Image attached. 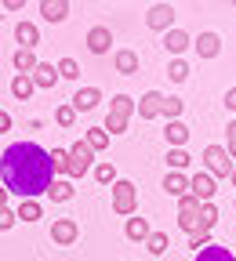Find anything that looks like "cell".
I'll return each instance as SVG.
<instances>
[{
    "label": "cell",
    "instance_id": "cell-1",
    "mask_svg": "<svg viewBox=\"0 0 236 261\" xmlns=\"http://www.w3.org/2000/svg\"><path fill=\"white\" fill-rule=\"evenodd\" d=\"M0 178H4V189L22 196V200H37V196L51 189L55 181V167L44 145L37 142H15L4 149L0 156Z\"/></svg>",
    "mask_w": 236,
    "mask_h": 261
},
{
    "label": "cell",
    "instance_id": "cell-2",
    "mask_svg": "<svg viewBox=\"0 0 236 261\" xmlns=\"http://www.w3.org/2000/svg\"><path fill=\"white\" fill-rule=\"evenodd\" d=\"M204 163H207V174L215 178H232V156L225 145H204Z\"/></svg>",
    "mask_w": 236,
    "mask_h": 261
},
{
    "label": "cell",
    "instance_id": "cell-3",
    "mask_svg": "<svg viewBox=\"0 0 236 261\" xmlns=\"http://www.w3.org/2000/svg\"><path fill=\"white\" fill-rule=\"evenodd\" d=\"M134 207H138V192H134V181L116 178V181H113V211L127 218V214H134Z\"/></svg>",
    "mask_w": 236,
    "mask_h": 261
},
{
    "label": "cell",
    "instance_id": "cell-4",
    "mask_svg": "<svg viewBox=\"0 0 236 261\" xmlns=\"http://www.w3.org/2000/svg\"><path fill=\"white\" fill-rule=\"evenodd\" d=\"M91 145L80 138V142H73L69 145V171H65V178H84L87 171H91Z\"/></svg>",
    "mask_w": 236,
    "mask_h": 261
},
{
    "label": "cell",
    "instance_id": "cell-5",
    "mask_svg": "<svg viewBox=\"0 0 236 261\" xmlns=\"http://www.w3.org/2000/svg\"><path fill=\"white\" fill-rule=\"evenodd\" d=\"M189 192L196 196L200 203H215L218 178H215V174H207V171H200V174H193V178H189Z\"/></svg>",
    "mask_w": 236,
    "mask_h": 261
},
{
    "label": "cell",
    "instance_id": "cell-6",
    "mask_svg": "<svg viewBox=\"0 0 236 261\" xmlns=\"http://www.w3.org/2000/svg\"><path fill=\"white\" fill-rule=\"evenodd\" d=\"M146 25L171 33V25H175V8H171V4H153V8L146 11Z\"/></svg>",
    "mask_w": 236,
    "mask_h": 261
},
{
    "label": "cell",
    "instance_id": "cell-7",
    "mask_svg": "<svg viewBox=\"0 0 236 261\" xmlns=\"http://www.w3.org/2000/svg\"><path fill=\"white\" fill-rule=\"evenodd\" d=\"M193 47H196V55L200 58H218L222 55V37H218V33H211V29H204V33H200V37L193 40Z\"/></svg>",
    "mask_w": 236,
    "mask_h": 261
},
{
    "label": "cell",
    "instance_id": "cell-8",
    "mask_svg": "<svg viewBox=\"0 0 236 261\" xmlns=\"http://www.w3.org/2000/svg\"><path fill=\"white\" fill-rule=\"evenodd\" d=\"M77 221L73 218H58L55 225H51V240L58 243V247H69V243H77Z\"/></svg>",
    "mask_w": 236,
    "mask_h": 261
},
{
    "label": "cell",
    "instance_id": "cell-9",
    "mask_svg": "<svg viewBox=\"0 0 236 261\" xmlns=\"http://www.w3.org/2000/svg\"><path fill=\"white\" fill-rule=\"evenodd\" d=\"M163 98L167 94H160V91H146L142 94V102H138V116L149 123L153 116H163Z\"/></svg>",
    "mask_w": 236,
    "mask_h": 261
},
{
    "label": "cell",
    "instance_id": "cell-10",
    "mask_svg": "<svg viewBox=\"0 0 236 261\" xmlns=\"http://www.w3.org/2000/svg\"><path fill=\"white\" fill-rule=\"evenodd\" d=\"M109 44H113V33H109L106 25H91V29H87V51H91V55H106Z\"/></svg>",
    "mask_w": 236,
    "mask_h": 261
},
{
    "label": "cell",
    "instance_id": "cell-11",
    "mask_svg": "<svg viewBox=\"0 0 236 261\" xmlns=\"http://www.w3.org/2000/svg\"><path fill=\"white\" fill-rule=\"evenodd\" d=\"M15 40H18L22 51H33V47L40 44V29L33 25V22H18V25H15Z\"/></svg>",
    "mask_w": 236,
    "mask_h": 261
},
{
    "label": "cell",
    "instance_id": "cell-12",
    "mask_svg": "<svg viewBox=\"0 0 236 261\" xmlns=\"http://www.w3.org/2000/svg\"><path fill=\"white\" fill-rule=\"evenodd\" d=\"M98 102H102V91H98V87H80V91L73 94V109H77V113H91Z\"/></svg>",
    "mask_w": 236,
    "mask_h": 261
},
{
    "label": "cell",
    "instance_id": "cell-13",
    "mask_svg": "<svg viewBox=\"0 0 236 261\" xmlns=\"http://www.w3.org/2000/svg\"><path fill=\"white\" fill-rule=\"evenodd\" d=\"M163 47L171 51L175 58H182V51H185V47H193V37H189L185 29H171V33L163 37Z\"/></svg>",
    "mask_w": 236,
    "mask_h": 261
},
{
    "label": "cell",
    "instance_id": "cell-14",
    "mask_svg": "<svg viewBox=\"0 0 236 261\" xmlns=\"http://www.w3.org/2000/svg\"><path fill=\"white\" fill-rule=\"evenodd\" d=\"M73 196H77V189H73L69 178H55L51 189H48V200H55V203H69Z\"/></svg>",
    "mask_w": 236,
    "mask_h": 261
},
{
    "label": "cell",
    "instance_id": "cell-15",
    "mask_svg": "<svg viewBox=\"0 0 236 261\" xmlns=\"http://www.w3.org/2000/svg\"><path fill=\"white\" fill-rule=\"evenodd\" d=\"M163 189L171 192V196H189V178H185V171H167L163 174Z\"/></svg>",
    "mask_w": 236,
    "mask_h": 261
},
{
    "label": "cell",
    "instance_id": "cell-16",
    "mask_svg": "<svg viewBox=\"0 0 236 261\" xmlns=\"http://www.w3.org/2000/svg\"><path fill=\"white\" fill-rule=\"evenodd\" d=\"M163 138L171 142V149H185V142H189V127L182 123V120H171L163 127Z\"/></svg>",
    "mask_w": 236,
    "mask_h": 261
},
{
    "label": "cell",
    "instance_id": "cell-17",
    "mask_svg": "<svg viewBox=\"0 0 236 261\" xmlns=\"http://www.w3.org/2000/svg\"><path fill=\"white\" fill-rule=\"evenodd\" d=\"M40 15L48 22H65L69 18V4L65 0H40Z\"/></svg>",
    "mask_w": 236,
    "mask_h": 261
},
{
    "label": "cell",
    "instance_id": "cell-18",
    "mask_svg": "<svg viewBox=\"0 0 236 261\" xmlns=\"http://www.w3.org/2000/svg\"><path fill=\"white\" fill-rule=\"evenodd\" d=\"M33 84H37V87H55L58 84V65H51V62H40L37 65V69H33Z\"/></svg>",
    "mask_w": 236,
    "mask_h": 261
},
{
    "label": "cell",
    "instance_id": "cell-19",
    "mask_svg": "<svg viewBox=\"0 0 236 261\" xmlns=\"http://www.w3.org/2000/svg\"><path fill=\"white\" fill-rule=\"evenodd\" d=\"M124 236H127L131 243H146V240H149V221H146V218H127Z\"/></svg>",
    "mask_w": 236,
    "mask_h": 261
},
{
    "label": "cell",
    "instance_id": "cell-20",
    "mask_svg": "<svg viewBox=\"0 0 236 261\" xmlns=\"http://www.w3.org/2000/svg\"><path fill=\"white\" fill-rule=\"evenodd\" d=\"M113 65H116V73H120V76H134V73H138V55L124 47V51H116Z\"/></svg>",
    "mask_w": 236,
    "mask_h": 261
},
{
    "label": "cell",
    "instance_id": "cell-21",
    "mask_svg": "<svg viewBox=\"0 0 236 261\" xmlns=\"http://www.w3.org/2000/svg\"><path fill=\"white\" fill-rule=\"evenodd\" d=\"M11 62H15V69H18L22 76H33V69L40 65V58H37V55H33V51H22V47L15 51V58H11Z\"/></svg>",
    "mask_w": 236,
    "mask_h": 261
},
{
    "label": "cell",
    "instance_id": "cell-22",
    "mask_svg": "<svg viewBox=\"0 0 236 261\" xmlns=\"http://www.w3.org/2000/svg\"><path fill=\"white\" fill-rule=\"evenodd\" d=\"M134 109H138V102H134V98H127V94H113V102H109V113H113V116L131 120Z\"/></svg>",
    "mask_w": 236,
    "mask_h": 261
},
{
    "label": "cell",
    "instance_id": "cell-23",
    "mask_svg": "<svg viewBox=\"0 0 236 261\" xmlns=\"http://www.w3.org/2000/svg\"><path fill=\"white\" fill-rule=\"evenodd\" d=\"M33 87H37V84H33V76L15 73V80H11V94L18 98V102H29V98H33Z\"/></svg>",
    "mask_w": 236,
    "mask_h": 261
},
{
    "label": "cell",
    "instance_id": "cell-24",
    "mask_svg": "<svg viewBox=\"0 0 236 261\" xmlns=\"http://www.w3.org/2000/svg\"><path fill=\"white\" fill-rule=\"evenodd\" d=\"M44 218V207L37 203V200H22L18 203V221H29V225H37Z\"/></svg>",
    "mask_w": 236,
    "mask_h": 261
},
{
    "label": "cell",
    "instance_id": "cell-25",
    "mask_svg": "<svg viewBox=\"0 0 236 261\" xmlns=\"http://www.w3.org/2000/svg\"><path fill=\"white\" fill-rule=\"evenodd\" d=\"M84 142L91 145V152H106V149H109V135H106V127H91L87 135H84Z\"/></svg>",
    "mask_w": 236,
    "mask_h": 261
},
{
    "label": "cell",
    "instance_id": "cell-26",
    "mask_svg": "<svg viewBox=\"0 0 236 261\" xmlns=\"http://www.w3.org/2000/svg\"><path fill=\"white\" fill-rule=\"evenodd\" d=\"M193 261H236V257H232V250H225V247H215V243H211V247L200 250Z\"/></svg>",
    "mask_w": 236,
    "mask_h": 261
},
{
    "label": "cell",
    "instance_id": "cell-27",
    "mask_svg": "<svg viewBox=\"0 0 236 261\" xmlns=\"http://www.w3.org/2000/svg\"><path fill=\"white\" fill-rule=\"evenodd\" d=\"M182 109H185V102H182L178 94H167V98H163V116H167V123H171V120H182Z\"/></svg>",
    "mask_w": 236,
    "mask_h": 261
},
{
    "label": "cell",
    "instance_id": "cell-28",
    "mask_svg": "<svg viewBox=\"0 0 236 261\" xmlns=\"http://www.w3.org/2000/svg\"><path fill=\"white\" fill-rule=\"evenodd\" d=\"M48 156H51V167H55L58 178L69 171V149H48Z\"/></svg>",
    "mask_w": 236,
    "mask_h": 261
},
{
    "label": "cell",
    "instance_id": "cell-29",
    "mask_svg": "<svg viewBox=\"0 0 236 261\" xmlns=\"http://www.w3.org/2000/svg\"><path fill=\"white\" fill-rule=\"evenodd\" d=\"M55 123H58V127H73V123H77V109H73V102H62V106L55 109Z\"/></svg>",
    "mask_w": 236,
    "mask_h": 261
},
{
    "label": "cell",
    "instance_id": "cell-30",
    "mask_svg": "<svg viewBox=\"0 0 236 261\" xmlns=\"http://www.w3.org/2000/svg\"><path fill=\"white\" fill-rule=\"evenodd\" d=\"M189 73H193V69H189L182 58H171V65H167V76H171L175 84H185V80H189Z\"/></svg>",
    "mask_w": 236,
    "mask_h": 261
},
{
    "label": "cell",
    "instance_id": "cell-31",
    "mask_svg": "<svg viewBox=\"0 0 236 261\" xmlns=\"http://www.w3.org/2000/svg\"><path fill=\"white\" fill-rule=\"evenodd\" d=\"M167 243H171V240H167V232H149V240H146V250H149L153 257H160V254L167 250Z\"/></svg>",
    "mask_w": 236,
    "mask_h": 261
},
{
    "label": "cell",
    "instance_id": "cell-32",
    "mask_svg": "<svg viewBox=\"0 0 236 261\" xmlns=\"http://www.w3.org/2000/svg\"><path fill=\"white\" fill-rule=\"evenodd\" d=\"M167 167H171V171H185L189 167V152L185 149H167Z\"/></svg>",
    "mask_w": 236,
    "mask_h": 261
},
{
    "label": "cell",
    "instance_id": "cell-33",
    "mask_svg": "<svg viewBox=\"0 0 236 261\" xmlns=\"http://www.w3.org/2000/svg\"><path fill=\"white\" fill-rule=\"evenodd\" d=\"M215 225H218V207H215V203H204V211H200V228L211 232Z\"/></svg>",
    "mask_w": 236,
    "mask_h": 261
},
{
    "label": "cell",
    "instance_id": "cell-34",
    "mask_svg": "<svg viewBox=\"0 0 236 261\" xmlns=\"http://www.w3.org/2000/svg\"><path fill=\"white\" fill-rule=\"evenodd\" d=\"M58 76H62V80H77V76H80L77 58H62V62H58Z\"/></svg>",
    "mask_w": 236,
    "mask_h": 261
},
{
    "label": "cell",
    "instance_id": "cell-35",
    "mask_svg": "<svg viewBox=\"0 0 236 261\" xmlns=\"http://www.w3.org/2000/svg\"><path fill=\"white\" fill-rule=\"evenodd\" d=\"M95 181L113 185V181H116V167H113V163H98V167H95Z\"/></svg>",
    "mask_w": 236,
    "mask_h": 261
},
{
    "label": "cell",
    "instance_id": "cell-36",
    "mask_svg": "<svg viewBox=\"0 0 236 261\" xmlns=\"http://www.w3.org/2000/svg\"><path fill=\"white\" fill-rule=\"evenodd\" d=\"M200 211H204V203H200V200H196L193 192L178 200V214H200Z\"/></svg>",
    "mask_w": 236,
    "mask_h": 261
},
{
    "label": "cell",
    "instance_id": "cell-37",
    "mask_svg": "<svg viewBox=\"0 0 236 261\" xmlns=\"http://www.w3.org/2000/svg\"><path fill=\"white\" fill-rule=\"evenodd\" d=\"M102 127H106V135L113 138V135H124V130H127V120H124V116H113V113H109Z\"/></svg>",
    "mask_w": 236,
    "mask_h": 261
},
{
    "label": "cell",
    "instance_id": "cell-38",
    "mask_svg": "<svg viewBox=\"0 0 236 261\" xmlns=\"http://www.w3.org/2000/svg\"><path fill=\"white\" fill-rule=\"evenodd\" d=\"M178 225L193 236V232H200V214H178Z\"/></svg>",
    "mask_w": 236,
    "mask_h": 261
},
{
    "label": "cell",
    "instance_id": "cell-39",
    "mask_svg": "<svg viewBox=\"0 0 236 261\" xmlns=\"http://www.w3.org/2000/svg\"><path fill=\"white\" fill-rule=\"evenodd\" d=\"M225 149H229V156L236 160V120L225 123Z\"/></svg>",
    "mask_w": 236,
    "mask_h": 261
},
{
    "label": "cell",
    "instance_id": "cell-40",
    "mask_svg": "<svg viewBox=\"0 0 236 261\" xmlns=\"http://www.w3.org/2000/svg\"><path fill=\"white\" fill-rule=\"evenodd\" d=\"M189 247H196V254L204 250V247H211V232H204V228H200V232H193V236H189Z\"/></svg>",
    "mask_w": 236,
    "mask_h": 261
},
{
    "label": "cell",
    "instance_id": "cell-41",
    "mask_svg": "<svg viewBox=\"0 0 236 261\" xmlns=\"http://www.w3.org/2000/svg\"><path fill=\"white\" fill-rule=\"evenodd\" d=\"M15 221H18V211H0V232H8V228H15Z\"/></svg>",
    "mask_w": 236,
    "mask_h": 261
},
{
    "label": "cell",
    "instance_id": "cell-42",
    "mask_svg": "<svg viewBox=\"0 0 236 261\" xmlns=\"http://www.w3.org/2000/svg\"><path fill=\"white\" fill-rule=\"evenodd\" d=\"M222 106L236 113V87H229V91H225V98H222Z\"/></svg>",
    "mask_w": 236,
    "mask_h": 261
},
{
    "label": "cell",
    "instance_id": "cell-43",
    "mask_svg": "<svg viewBox=\"0 0 236 261\" xmlns=\"http://www.w3.org/2000/svg\"><path fill=\"white\" fill-rule=\"evenodd\" d=\"M4 130H11V116H8L4 109H0V135H4Z\"/></svg>",
    "mask_w": 236,
    "mask_h": 261
},
{
    "label": "cell",
    "instance_id": "cell-44",
    "mask_svg": "<svg viewBox=\"0 0 236 261\" xmlns=\"http://www.w3.org/2000/svg\"><path fill=\"white\" fill-rule=\"evenodd\" d=\"M4 207H8V189L0 185V211H4Z\"/></svg>",
    "mask_w": 236,
    "mask_h": 261
},
{
    "label": "cell",
    "instance_id": "cell-45",
    "mask_svg": "<svg viewBox=\"0 0 236 261\" xmlns=\"http://www.w3.org/2000/svg\"><path fill=\"white\" fill-rule=\"evenodd\" d=\"M232 185H236V171H232Z\"/></svg>",
    "mask_w": 236,
    "mask_h": 261
},
{
    "label": "cell",
    "instance_id": "cell-46",
    "mask_svg": "<svg viewBox=\"0 0 236 261\" xmlns=\"http://www.w3.org/2000/svg\"><path fill=\"white\" fill-rule=\"evenodd\" d=\"M0 18H4V8H0Z\"/></svg>",
    "mask_w": 236,
    "mask_h": 261
},
{
    "label": "cell",
    "instance_id": "cell-47",
    "mask_svg": "<svg viewBox=\"0 0 236 261\" xmlns=\"http://www.w3.org/2000/svg\"><path fill=\"white\" fill-rule=\"evenodd\" d=\"M232 207H236V200H232Z\"/></svg>",
    "mask_w": 236,
    "mask_h": 261
}]
</instances>
